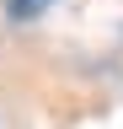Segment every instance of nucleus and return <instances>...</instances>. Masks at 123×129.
I'll return each mask as SVG.
<instances>
[{
    "label": "nucleus",
    "instance_id": "1",
    "mask_svg": "<svg viewBox=\"0 0 123 129\" xmlns=\"http://www.w3.org/2000/svg\"><path fill=\"white\" fill-rule=\"evenodd\" d=\"M43 6H48V0H6V11L16 16V22H27V16H38Z\"/></svg>",
    "mask_w": 123,
    "mask_h": 129
}]
</instances>
